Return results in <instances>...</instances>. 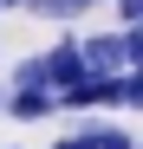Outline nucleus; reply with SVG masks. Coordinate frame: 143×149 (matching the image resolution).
Masks as SVG:
<instances>
[{
    "mask_svg": "<svg viewBox=\"0 0 143 149\" xmlns=\"http://www.w3.org/2000/svg\"><path fill=\"white\" fill-rule=\"evenodd\" d=\"M85 130H91V143H98V149H137L124 130H104V123H85Z\"/></svg>",
    "mask_w": 143,
    "mask_h": 149,
    "instance_id": "5",
    "label": "nucleus"
},
{
    "mask_svg": "<svg viewBox=\"0 0 143 149\" xmlns=\"http://www.w3.org/2000/svg\"><path fill=\"white\" fill-rule=\"evenodd\" d=\"M0 7H13V0H0Z\"/></svg>",
    "mask_w": 143,
    "mask_h": 149,
    "instance_id": "10",
    "label": "nucleus"
},
{
    "mask_svg": "<svg viewBox=\"0 0 143 149\" xmlns=\"http://www.w3.org/2000/svg\"><path fill=\"white\" fill-rule=\"evenodd\" d=\"M85 65H91V78H117V71H130L124 33H98V39H85Z\"/></svg>",
    "mask_w": 143,
    "mask_h": 149,
    "instance_id": "2",
    "label": "nucleus"
},
{
    "mask_svg": "<svg viewBox=\"0 0 143 149\" xmlns=\"http://www.w3.org/2000/svg\"><path fill=\"white\" fill-rule=\"evenodd\" d=\"M85 78H91V65H85V39H59L52 52H46V84L65 97L72 84H85Z\"/></svg>",
    "mask_w": 143,
    "mask_h": 149,
    "instance_id": "1",
    "label": "nucleus"
},
{
    "mask_svg": "<svg viewBox=\"0 0 143 149\" xmlns=\"http://www.w3.org/2000/svg\"><path fill=\"white\" fill-rule=\"evenodd\" d=\"M13 84H46V58H26V65L13 71Z\"/></svg>",
    "mask_w": 143,
    "mask_h": 149,
    "instance_id": "7",
    "label": "nucleus"
},
{
    "mask_svg": "<svg viewBox=\"0 0 143 149\" xmlns=\"http://www.w3.org/2000/svg\"><path fill=\"white\" fill-rule=\"evenodd\" d=\"M26 13H39V19H78V13H91L98 0H20Z\"/></svg>",
    "mask_w": 143,
    "mask_h": 149,
    "instance_id": "4",
    "label": "nucleus"
},
{
    "mask_svg": "<svg viewBox=\"0 0 143 149\" xmlns=\"http://www.w3.org/2000/svg\"><path fill=\"white\" fill-rule=\"evenodd\" d=\"M7 110H13L20 123H39V117L59 110V91H52V84H20V91L7 97Z\"/></svg>",
    "mask_w": 143,
    "mask_h": 149,
    "instance_id": "3",
    "label": "nucleus"
},
{
    "mask_svg": "<svg viewBox=\"0 0 143 149\" xmlns=\"http://www.w3.org/2000/svg\"><path fill=\"white\" fill-rule=\"evenodd\" d=\"M52 149H98V143H91V130H78V136H65V143H52Z\"/></svg>",
    "mask_w": 143,
    "mask_h": 149,
    "instance_id": "9",
    "label": "nucleus"
},
{
    "mask_svg": "<svg viewBox=\"0 0 143 149\" xmlns=\"http://www.w3.org/2000/svg\"><path fill=\"white\" fill-rule=\"evenodd\" d=\"M124 104L143 110V71H124Z\"/></svg>",
    "mask_w": 143,
    "mask_h": 149,
    "instance_id": "8",
    "label": "nucleus"
},
{
    "mask_svg": "<svg viewBox=\"0 0 143 149\" xmlns=\"http://www.w3.org/2000/svg\"><path fill=\"white\" fill-rule=\"evenodd\" d=\"M124 52H130V71H143V26H124Z\"/></svg>",
    "mask_w": 143,
    "mask_h": 149,
    "instance_id": "6",
    "label": "nucleus"
}]
</instances>
